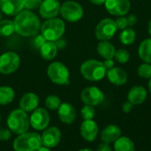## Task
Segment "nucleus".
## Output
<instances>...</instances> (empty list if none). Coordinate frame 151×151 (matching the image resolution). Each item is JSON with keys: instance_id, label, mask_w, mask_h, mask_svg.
Returning a JSON list of instances; mask_svg holds the SVG:
<instances>
[{"instance_id": "f257e3e1", "label": "nucleus", "mask_w": 151, "mask_h": 151, "mask_svg": "<svg viewBox=\"0 0 151 151\" xmlns=\"http://www.w3.org/2000/svg\"><path fill=\"white\" fill-rule=\"evenodd\" d=\"M15 32L22 36H36L41 30V21L36 14L29 10L21 11L14 19Z\"/></svg>"}, {"instance_id": "f03ea898", "label": "nucleus", "mask_w": 151, "mask_h": 151, "mask_svg": "<svg viewBox=\"0 0 151 151\" xmlns=\"http://www.w3.org/2000/svg\"><path fill=\"white\" fill-rule=\"evenodd\" d=\"M107 69L104 63L97 60H88L81 66V73L82 77L92 82L102 80L106 76Z\"/></svg>"}, {"instance_id": "7ed1b4c3", "label": "nucleus", "mask_w": 151, "mask_h": 151, "mask_svg": "<svg viewBox=\"0 0 151 151\" xmlns=\"http://www.w3.org/2000/svg\"><path fill=\"white\" fill-rule=\"evenodd\" d=\"M42 35L46 38L47 41L55 42L56 40L62 37L65 31V24L59 18L47 19L41 26Z\"/></svg>"}, {"instance_id": "20e7f679", "label": "nucleus", "mask_w": 151, "mask_h": 151, "mask_svg": "<svg viewBox=\"0 0 151 151\" xmlns=\"http://www.w3.org/2000/svg\"><path fill=\"white\" fill-rule=\"evenodd\" d=\"M7 125L12 133H14L18 135L27 132L30 122L27 112L21 109L12 110L8 116Z\"/></svg>"}, {"instance_id": "39448f33", "label": "nucleus", "mask_w": 151, "mask_h": 151, "mask_svg": "<svg viewBox=\"0 0 151 151\" xmlns=\"http://www.w3.org/2000/svg\"><path fill=\"white\" fill-rule=\"evenodd\" d=\"M42 138L36 133H24L19 134L13 142L15 151H36L41 146Z\"/></svg>"}, {"instance_id": "423d86ee", "label": "nucleus", "mask_w": 151, "mask_h": 151, "mask_svg": "<svg viewBox=\"0 0 151 151\" xmlns=\"http://www.w3.org/2000/svg\"><path fill=\"white\" fill-rule=\"evenodd\" d=\"M47 75L51 82L56 85H64L69 84L70 73L66 66L60 61H54L49 65Z\"/></svg>"}, {"instance_id": "0eeeda50", "label": "nucleus", "mask_w": 151, "mask_h": 151, "mask_svg": "<svg viewBox=\"0 0 151 151\" xmlns=\"http://www.w3.org/2000/svg\"><path fill=\"white\" fill-rule=\"evenodd\" d=\"M82 6L75 1H66L60 5L59 13L62 18L69 22L79 21L83 16Z\"/></svg>"}, {"instance_id": "6e6552de", "label": "nucleus", "mask_w": 151, "mask_h": 151, "mask_svg": "<svg viewBox=\"0 0 151 151\" xmlns=\"http://www.w3.org/2000/svg\"><path fill=\"white\" fill-rule=\"evenodd\" d=\"M20 64L19 56L13 52H6L0 55V73L10 75L15 72Z\"/></svg>"}, {"instance_id": "1a4fd4ad", "label": "nucleus", "mask_w": 151, "mask_h": 151, "mask_svg": "<svg viewBox=\"0 0 151 151\" xmlns=\"http://www.w3.org/2000/svg\"><path fill=\"white\" fill-rule=\"evenodd\" d=\"M117 27L115 21L112 19H103L96 27V36L100 41L111 40L117 32Z\"/></svg>"}, {"instance_id": "9d476101", "label": "nucleus", "mask_w": 151, "mask_h": 151, "mask_svg": "<svg viewBox=\"0 0 151 151\" xmlns=\"http://www.w3.org/2000/svg\"><path fill=\"white\" fill-rule=\"evenodd\" d=\"M50 118L48 111L42 108H36L33 110L29 118L30 125L37 131L46 129L50 124Z\"/></svg>"}, {"instance_id": "9b49d317", "label": "nucleus", "mask_w": 151, "mask_h": 151, "mask_svg": "<svg viewBox=\"0 0 151 151\" xmlns=\"http://www.w3.org/2000/svg\"><path fill=\"white\" fill-rule=\"evenodd\" d=\"M81 99L85 104L95 107L104 101V94L98 87L88 86L82 90L81 93Z\"/></svg>"}, {"instance_id": "f8f14e48", "label": "nucleus", "mask_w": 151, "mask_h": 151, "mask_svg": "<svg viewBox=\"0 0 151 151\" xmlns=\"http://www.w3.org/2000/svg\"><path fill=\"white\" fill-rule=\"evenodd\" d=\"M104 5L111 15L125 16L129 12L131 3L129 0H106Z\"/></svg>"}, {"instance_id": "ddd939ff", "label": "nucleus", "mask_w": 151, "mask_h": 151, "mask_svg": "<svg viewBox=\"0 0 151 151\" xmlns=\"http://www.w3.org/2000/svg\"><path fill=\"white\" fill-rule=\"evenodd\" d=\"M60 11V4L58 0H42L39 7V13L44 19H51L57 17Z\"/></svg>"}, {"instance_id": "4468645a", "label": "nucleus", "mask_w": 151, "mask_h": 151, "mask_svg": "<svg viewBox=\"0 0 151 151\" xmlns=\"http://www.w3.org/2000/svg\"><path fill=\"white\" fill-rule=\"evenodd\" d=\"M41 138L43 146L48 147L50 149L54 148L59 143L61 140V132L58 127H49L44 130Z\"/></svg>"}, {"instance_id": "2eb2a0df", "label": "nucleus", "mask_w": 151, "mask_h": 151, "mask_svg": "<svg viewBox=\"0 0 151 151\" xmlns=\"http://www.w3.org/2000/svg\"><path fill=\"white\" fill-rule=\"evenodd\" d=\"M81 134L87 142H94L98 135L97 124L93 120H84L81 125Z\"/></svg>"}, {"instance_id": "dca6fc26", "label": "nucleus", "mask_w": 151, "mask_h": 151, "mask_svg": "<svg viewBox=\"0 0 151 151\" xmlns=\"http://www.w3.org/2000/svg\"><path fill=\"white\" fill-rule=\"evenodd\" d=\"M23 9V0H0V10L6 15H17Z\"/></svg>"}, {"instance_id": "f3484780", "label": "nucleus", "mask_w": 151, "mask_h": 151, "mask_svg": "<svg viewBox=\"0 0 151 151\" xmlns=\"http://www.w3.org/2000/svg\"><path fill=\"white\" fill-rule=\"evenodd\" d=\"M58 114L61 122L67 125L72 124L76 118V110L74 107L68 102L60 104L59 108L58 109Z\"/></svg>"}, {"instance_id": "a211bd4d", "label": "nucleus", "mask_w": 151, "mask_h": 151, "mask_svg": "<svg viewBox=\"0 0 151 151\" xmlns=\"http://www.w3.org/2000/svg\"><path fill=\"white\" fill-rule=\"evenodd\" d=\"M108 80L115 85H123L127 81V72L119 67H113L111 69H108L106 72Z\"/></svg>"}, {"instance_id": "6ab92c4d", "label": "nucleus", "mask_w": 151, "mask_h": 151, "mask_svg": "<svg viewBox=\"0 0 151 151\" xmlns=\"http://www.w3.org/2000/svg\"><path fill=\"white\" fill-rule=\"evenodd\" d=\"M147 98V90L142 85L133 86L127 94V101H130L134 106L140 105L146 101Z\"/></svg>"}, {"instance_id": "aec40b11", "label": "nucleus", "mask_w": 151, "mask_h": 151, "mask_svg": "<svg viewBox=\"0 0 151 151\" xmlns=\"http://www.w3.org/2000/svg\"><path fill=\"white\" fill-rule=\"evenodd\" d=\"M39 105V98L34 93H25L19 101V108L25 112H32Z\"/></svg>"}, {"instance_id": "412c9836", "label": "nucleus", "mask_w": 151, "mask_h": 151, "mask_svg": "<svg viewBox=\"0 0 151 151\" xmlns=\"http://www.w3.org/2000/svg\"><path fill=\"white\" fill-rule=\"evenodd\" d=\"M121 136V129L116 125H107L101 133V140L105 143H114Z\"/></svg>"}, {"instance_id": "4be33fe9", "label": "nucleus", "mask_w": 151, "mask_h": 151, "mask_svg": "<svg viewBox=\"0 0 151 151\" xmlns=\"http://www.w3.org/2000/svg\"><path fill=\"white\" fill-rule=\"evenodd\" d=\"M39 50L42 58L46 61H52L58 54V47L52 41H46Z\"/></svg>"}, {"instance_id": "5701e85b", "label": "nucleus", "mask_w": 151, "mask_h": 151, "mask_svg": "<svg viewBox=\"0 0 151 151\" xmlns=\"http://www.w3.org/2000/svg\"><path fill=\"white\" fill-rule=\"evenodd\" d=\"M97 53L104 60L113 59L116 53V49L114 45L109 41H101L97 45Z\"/></svg>"}, {"instance_id": "b1692460", "label": "nucleus", "mask_w": 151, "mask_h": 151, "mask_svg": "<svg viewBox=\"0 0 151 151\" xmlns=\"http://www.w3.org/2000/svg\"><path fill=\"white\" fill-rule=\"evenodd\" d=\"M114 150L115 151H135V146L134 142L127 137L120 136L114 142Z\"/></svg>"}, {"instance_id": "393cba45", "label": "nucleus", "mask_w": 151, "mask_h": 151, "mask_svg": "<svg viewBox=\"0 0 151 151\" xmlns=\"http://www.w3.org/2000/svg\"><path fill=\"white\" fill-rule=\"evenodd\" d=\"M138 53L142 61L151 64V38H147L140 44Z\"/></svg>"}, {"instance_id": "a878e982", "label": "nucleus", "mask_w": 151, "mask_h": 151, "mask_svg": "<svg viewBox=\"0 0 151 151\" xmlns=\"http://www.w3.org/2000/svg\"><path fill=\"white\" fill-rule=\"evenodd\" d=\"M15 97L14 90L10 86H0V105L11 103Z\"/></svg>"}, {"instance_id": "bb28decb", "label": "nucleus", "mask_w": 151, "mask_h": 151, "mask_svg": "<svg viewBox=\"0 0 151 151\" xmlns=\"http://www.w3.org/2000/svg\"><path fill=\"white\" fill-rule=\"evenodd\" d=\"M15 32L14 22L11 20H0V36L8 37Z\"/></svg>"}, {"instance_id": "cd10ccee", "label": "nucleus", "mask_w": 151, "mask_h": 151, "mask_svg": "<svg viewBox=\"0 0 151 151\" xmlns=\"http://www.w3.org/2000/svg\"><path fill=\"white\" fill-rule=\"evenodd\" d=\"M135 37H136V33L131 28H127L123 29L119 36L120 42L125 45L132 44L135 41Z\"/></svg>"}, {"instance_id": "c85d7f7f", "label": "nucleus", "mask_w": 151, "mask_h": 151, "mask_svg": "<svg viewBox=\"0 0 151 151\" xmlns=\"http://www.w3.org/2000/svg\"><path fill=\"white\" fill-rule=\"evenodd\" d=\"M60 104L61 101L57 95H49L45 100V106L51 110H57Z\"/></svg>"}, {"instance_id": "c756f323", "label": "nucleus", "mask_w": 151, "mask_h": 151, "mask_svg": "<svg viewBox=\"0 0 151 151\" xmlns=\"http://www.w3.org/2000/svg\"><path fill=\"white\" fill-rule=\"evenodd\" d=\"M81 117L84 120L93 119L95 117V115H96V110H95L94 106L85 104V106L81 110Z\"/></svg>"}, {"instance_id": "7c9ffc66", "label": "nucleus", "mask_w": 151, "mask_h": 151, "mask_svg": "<svg viewBox=\"0 0 151 151\" xmlns=\"http://www.w3.org/2000/svg\"><path fill=\"white\" fill-rule=\"evenodd\" d=\"M137 73L141 77L150 79L151 77V64L144 62L141 64L137 69Z\"/></svg>"}, {"instance_id": "2f4dec72", "label": "nucleus", "mask_w": 151, "mask_h": 151, "mask_svg": "<svg viewBox=\"0 0 151 151\" xmlns=\"http://www.w3.org/2000/svg\"><path fill=\"white\" fill-rule=\"evenodd\" d=\"M114 58L116 59V61L119 63H127L129 61L130 58V53L126 49H119L118 51H116Z\"/></svg>"}, {"instance_id": "473e14b6", "label": "nucleus", "mask_w": 151, "mask_h": 151, "mask_svg": "<svg viewBox=\"0 0 151 151\" xmlns=\"http://www.w3.org/2000/svg\"><path fill=\"white\" fill-rule=\"evenodd\" d=\"M42 0H23L24 2V8L27 10H35L40 7Z\"/></svg>"}, {"instance_id": "72a5a7b5", "label": "nucleus", "mask_w": 151, "mask_h": 151, "mask_svg": "<svg viewBox=\"0 0 151 151\" xmlns=\"http://www.w3.org/2000/svg\"><path fill=\"white\" fill-rule=\"evenodd\" d=\"M116 27L118 29H125L128 27V23H127V19L125 16H118L117 19L114 20Z\"/></svg>"}, {"instance_id": "f704fd0d", "label": "nucleus", "mask_w": 151, "mask_h": 151, "mask_svg": "<svg viewBox=\"0 0 151 151\" xmlns=\"http://www.w3.org/2000/svg\"><path fill=\"white\" fill-rule=\"evenodd\" d=\"M46 38L42 35H36V36L33 40V45L36 49H40L41 46L46 42Z\"/></svg>"}, {"instance_id": "c9c22d12", "label": "nucleus", "mask_w": 151, "mask_h": 151, "mask_svg": "<svg viewBox=\"0 0 151 151\" xmlns=\"http://www.w3.org/2000/svg\"><path fill=\"white\" fill-rule=\"evenodd\" d=\"M11 136H12V132L10 130L5 129V128L0 129V141H2V142L8 141V140H10Z\"/></svg>"}, {"instance_id": "e433bc0d", "label": "nucleus", "mask_w": 151, "mask_h": 151, "mask_svg": "<svg viewBox=\"0 0 151 151\" xmlns=\"http://www.w3.org/2000/svg\"><path fill=\"white\" fill-rule=\"evenodd\" d=\"M127 19L128 26H130V27L134 26V25L137 23V21H138V18H137V17H136V15H135V14H134V13L129 14V15L127 17Z\"/></svg>"}, {"instance_id": "4c0bfd02", "label": "nucleus", "mask_w": 151, "mask_h": 151, "mask_svg": "<svg viewBox=\"0 0 151 151\" xmlns=\"http://www.w3.org/2000/svg\"><path fill=\"white\" fill-rule=\"evenodd\" d=\"M133 108H134V105L130 101H127L123 103V105H122V111L125 112V113H130L133 110Z\"/></svg>"}, {"instance_id": "58836bf2", "label": "nucleus", "mask_w": 151, "mask_h": 151, "mask_svg": "<svg viewBox=\"0 0 151 151\" xmlns=\"http://www.w3.org/2000/svg\"><path fill=\"white\" fill-rule=\"evenodd\" d=\"M103 63H104V67H105V69L107 70L112 69L113 67H115L114 66L115 65V62H114L113 59H106V60H104V61Z\"/></svg>"}, {"instance_id": "ea45409f", "label": "nucleus", "mask_w": 151, "mask_h": 151, "mask_svg": "<svg viewBox=\"0 0 151 151\" xmlns=\"http://www.w3.org/2000/svg\"><path fill=\"white\" fill-rule=\"evenodd\" d=\"M96 151H112L111 150V148L110 147V144L109 143H105V142H103L102 144H100L97 148V150Z\"/></svg>"}, {"instance_id": "a19ab883", "label": "nucleus", "mask_w": 151, "mask_h": 151, "mask_svg": "<svg viewBox=\"0 0 151 151\" xmlns=\"http://www.w3.org/2000/svg\"><path fill=\"white\" fill-rule=\"evenodd\" d=\"M55 44H56V45H57L58 49V48H59V49H62L63 47H65V40H63L61 37H60L59 39L56 40V41H55Z\"/></svg>"}, {"instance_id": "79ce46f5", "label": "nucleus", "mask_w": 151, "mask_h": 151, "mask_svg": "<svg viewBox=\"0 0 151 151\" xmlns=\"http://www.w3.org/2000/svg\"><path fill=\"white\" fill-rule=\"evenodd\" d=\"M89 1H90L92 4H94L101 5V4H104L106 0H89Z\"/></svg>"}, {"instance_id": "37998d69", "label": "nucleus", "mask_w": 151, "mask_h": 151, "mask_svg": "<svg viewBox=\"0 0 151 151\" xmlns=\"http://www.w3.org/2000/svg\"><path fill=\"white\" fill-rule=\"evenodd\" d=\"M36 151H50V148H48V147H45V146H43L42 147V145Z\"/></svg>"}, {"instance_id": "c03bdc74", "label": "nucleus", "mask_w": 151, "mask_h": 151, "mask_svg": "<svg viewBox=\"0 0 151 151\" xmlns=\"http://www.w3.org/2000/svg\"><path fill=\"white\" fill-rule=\"evenodd\" d=\"M148 31H149V34L151 36V19L148 24Z\"/></svg>"}, {"instance_id": "a18cd8bd", "label": "nucleus", "mask_w": 151, "mask_h": 151, "mask_svg": "<svg viewBox=\"0 0 151 151\" xmlns=\"http://www.w3.org/2000/svg\"><path fill=\"white\" fill-rule=\"evenodd\" d=\"M148 87H149V91L151 93V77L150 78V81H149V84H148Z\"/></svg>"}, {"instance_id": "49530a36", "label": "nucleus", "mask_w": 151, "mask_h": 151, "mask_svg": "<svg viewBox=\"0 0 151 151\" xmlns=\"http://www.w3.org/2000/svg\"><path fill=\"white\" fill-rule=\"evenodd\" d=\"M79 151H93L92 150H90V149H81V150H80Z\"/></svg>"}, {"instance_id": "de8ad7c7", "label": "nucleus", "mask_w": 151, "mask_h": 151, "mask_svg": "<svg viewBox=\"0 0 151 151\" xmlns=\"http://www.w3.org/2000/svg\"><path fill=\"white\" fill-rule=\"evenodd\" d=\"M0 122H1V114H0Z\"/></svg>"}, {"instance_id": "09e8293b", "label": "nucleus", "mask_w": 151, "mask_h": 151, "mask_svg": "<svg viewBox=\"0 0 151 151\" xmlns=\"http://www.w3.org/2000/svg\"><path fill=\"white\" fill-rule=\"evenodd\" d=\"M0 20H1V13H0Z\"/></svg>"}]
</instances>
